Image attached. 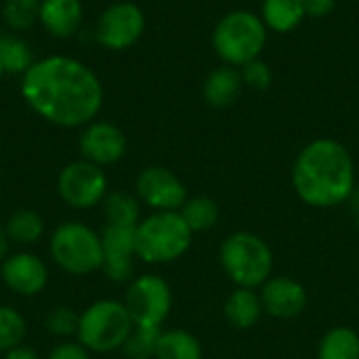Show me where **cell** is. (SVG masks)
<instances>
[{
    "label": "cell",
    "mask_w": 359,
    "mask_h": 359,
    "mask_svg": "<svg viewBox=\"0 0 359 359\" xmlns=\"http://www.w3.org/2000/svg\"><path fill=\"white\" fill-rule=\"evenodd\" d=\"M101 248H103V265L101 271L107 280L116 284H124L133 280L135 273V227L105 225L101 231Z\"/></svg>",
    "instance_id": "12"
},
{
    "label": "cell",
    "mask_w": 359,
    "mask_h": 359,
    "mask_svg": "<svg viewBox=\"0 0 359 359\" xmlns=\"http://www.w3.org/2000/svg\"><path fill=\"white\" fill-rule=\"evenodd\" d=\"M292 187L311 208L341 206L355 189V164L349 149L334 139L307 143L294 160Z\"/></svg>",
    "instance_id": "2"
},
{
    "label": "cell",
    "mask_w": 359,
    "mask_h": 359,
    "mask_svg": "<svg viewBox=\"0 0 359 359\" xmlns=\"http://www.w3.org/2000/svg\"><path fill=\"white\" fill-rule=\"evenodd\" d=\"M219 261L236 288H261L273 276V252L250 231H236L219 248Z\"/></svg>",
    "instance_id": "4"
},
{
    "label": "cell",
    "mask_w": 359,
    "mask_h": 359,
    "mask_svg": "<svg viewBox=\"0 0 359 359\" xmlns=\"http://www.w3.org/2000/svg\"><path fill=\"white\" fill-rule=\"evenodd\" d=\"M135 191L154 212H177L189 198L183 181L164 166H145L137 175Z\"/></svg>",
    "instance_id": "11"
},
{
    "label": "cell",
    "mask_w": 359,
    "mask_h": 359,
    "mask_svg": "<svg viewBox=\"0 0 359 359\" xmlns=\"http://www.w3.org/2000/svg\"><path fill=\"white\" fill-rule=\"evenodd\" d=\"M0 65L4 74H25L34 65V53L29 44L17 34H0Z\"/></svg>",
    "instance_id": "24"
},
{
    "label": "cell",
    "mask_w": 359,
    "mask_h": 359,
    "mask_svg": "<svg viewBox=\"0 0 359 359\" xmlns=\"http://www.w3.org/2000/svg\"><path fill=\"white\" fill-rule=\"evenodd\" d=\"M4 76V69H2V65H0V78Z\"/></svg>",
    "instance_id": "35"
},
{
    "label": "cell",
    "mask_w": 359,
    "mask_h": 359,
    "mask_svg": "<svg viewBox=\"0 0 359 359\" xmlns=\"http://www.w3.org/2000/svg\"><path fill=\"white\" fill-rule=\"evenodd\" d=\"M267 42V27L263 19L252 11L227 13L212 32V46L223 63L244 67L259 59Z\"/></svg>",
    "instance_id": "6"
},
{
    "label": "cell",
    "mask_w": 359,
    "mask_h": 359,
    "mask_svg": "<svg viewBox=\"0 0 359 359\" xmlns=\"http://www.w3.org/2000/svg\"><path fill=\"white\" fill-rule=\"evenodd\" d=\"M21 97L42 120L61 128H80L103 105V86L82 61L65 55L44 57L21 78Z\"/></svg>",
    "instance_id": "1"
},
{
    "label": "cell",
    "mask_w": 359,
    "mask_h": 359,
    "mask_svg": "<svg viewBox=\"0 0 359 359\" xmlns=\"http://www.w3.org/2000/svg\"><path fill=\"white\" fill-rule=\"evenodd\" d=\"M126 135L111 122H90L82 128L78 147L82 160L97 166H109L124 158L126 154Z\"/></svg>",
    "instance_id": "14"
},
{
    "label": "cell",
    "mask_w": 359,
    "mask_h": 359,
    "mask_svg": "<svg viewBox=\"0 0 359 359\" xmlns=\"http://www.w3.org/2000/svg\"><path fill=\"white\" fill-rule=\"evenodd\" d=\"M358 227H359V217H358Z\"/></svg>",
    "instance_id": "36"
},
{
    "label": "cell",
    "mask_w": 359,
    "mask_h": 359,
    "mask_svg": "<svg viewBox=\"0 0 359 359\" xmlns=\"http://www.w3.org/2000/svg\"><path fill=\"white\" fill-rule=\"evenodd\" d=\"M179 215L183 217V221L191 229V233H202L217 225L219 206L208 196H194V198H187V202L181 206Z\"/></svg>",
    "instance_id": "25"
},
{
    "label": "cell",
    "mask_w": 359,
    "mask_h": 359,
    "mask_svg": "<svg viewBox=\"0 0 359 359\" xmlns=\"http://www.w3.org/2000/svg\"><path fill=\"white\" fill-rule=\"evenodd\" d=\"M2 359H40L38 351H34L32 347H25V345H19L6 353H2Z\"/></svg>",
    "instance_id": "33"
},
{
    "label": "cell",
    "mask_w": 359,
    "mask_h": 359,
    "mask_svg": "<svg viewBox=\"0 0 359 359\" xmlns=\"http://www.w3.org/2000/svg\"><path fill=\"white\" fill-rule=\"evenodd\" d=\"M0 278L17 297H36L48 284V267L38 255L21 250L4 259L0 265Z\"/></svg>",
    "instance_id": "13"
},
{
    "label": "cell",
    "mask_w": 359,
    "mask_h": 359,
    "mask_svg": "<svg viewBox=\"0 0 359 359\" xmlns=\"http://www.w3.org/2000/svg\"><path fill=\"white\" fill-rule=\"evenodd\" d=\"M133 328L135 324L122 301L101 299L80 313L76 341L90 353H111L122 349Z\"/></svg>",
    "instance_id": "7"
},
{
    "label": "cell",
    "mask_w": 359,
    "mask_h": 359,
    "mask_svg": "<svg viewBox=\"0 0 359 359\" xmlns=\"http://www.w3.org/2000/svg\"><path fill=\"white\" fill-rule=\"evenodd\" d=\"M103 217L107 225H120V227H137L141 221V204L139 198H135L128 191H107L105 200L101 202Z\"/></svg>",
    "instance_id": "20"
},
{
    "label": "cell",
    "mask_w": 359,
    "mask_h": 359,
    "mask_svg": "<svg viewBox=\"0 0 359 359\" xmlns=\"http://www.w3.org/2000/svg\"><path fill=\"white\" fill-rule=\"evenodd\" d=\"M156 359H202V345L198 337L187 330H162L156 347Z\"/></svg>",
    "instance_id": "22"
},
{
    "label": "cell",
    "mask_w": 359,
    "mask_h": 359,
    "mask_svg": "<svg viewBox=\"0 0 359 359\" xmlns=\"http://www.w3.org/2000/svg\"><path fill=\"white\" fill-rule=\"evenodd\" d=\"M145 32V13L135 2H116L107 6L99 21L95 36L101 46L109 50H126L139 42Z\"/></svg>",
    "instance_id": "10"
},
{
    "label": "cell",
    "mask_w": 359,
    "mask_h": 359,
    "mask_svg": "<svg viewBox=\"0 0 359 359\" xmlns=\"http://www.w3.org/2000/svg\"><path fill=\"white\" fill-rule=\"evenodd\" d=\"M160 332H162V328L135 326L120 351L124 353L126 359H156V347H158Z\"/></svg>",
    "instance_id": "27"
},
{
    "label": "cell",
    "mask_w": 359,
    "mask_h": 359,
    "mask_svg": "<svg viewBox=\"0 0 359 359\" xmlns=\"http://www.w3.org/2000/svg\"><path fill=\"white\" fill-rule=\"evenodd\" d=\"M4 231H6V238L13 244L32 246V244H38L44 238L46 227H44V219L40 217V212H36L32 208H19L6 219Z\"/></svg>",
    "instance_id": "19"
},
{
    "label": "cell",
    "mask_w": 359,
    "mask_h": 359,
    "mask_svg": "<svg viewBox=\"0 0 359 359\" xmlns=\"http://www.w3.org/2000/svg\"><path fill=\"white\" fill-rule=\"evenodd\" d=\"M242 88H244L242 72L238 67L225 63L206 76L204 86H202V95H204L208 105H212L217 109H225L240 99Z\"/></svg>",
    "instance_id": "17"
},
{
    "label": "cell",
    "mask_w": 359,
    "mask_h": 359,
    "mask_svg": "<svg viewBox=\"0 0 359 359\" xmlns=\"http://www.w3.org/2000/svg\"><path fill=\"white\" fill-rule=\"evenodd\" d=\"M46 359H90V351L78 341H63L50 349Z\"/></svg>",
    "instance_id": "31"
},
{
    "label": "cell",
    "mask_w": 359,
    "mask_h": 359,
    "mask_svg": "<svg viewBox=\"0 0 359 359\" xmlns=\"http://www.w3.org/2000/svg\"><path fill=\"white\" fill-rule=\"evenodd\" d=\"M53 263L69 276H90L103 265L101 233L82 221H65L48 240Z\"/></svg>",
    "instance_id": "5"
},
{
    "label": "cell",
    "mask_w": 359,
    "mask_h": 359,
    "mask_svg": "<svg viewBox=\"0 0 359 359\" xmlns=\"http://www.w3.org/2000/svg\"><path fill=\"white\" fill-rule=\"evenodd\" d=\"M122 303L135 326L162 328L172 309V290L164 278L145 273L128 282Z\"/></svg>",
    "instance_id": "8"
},
{
    "label": "cell",
    "mask_w": 359,
    "mask_h": 359,
    "mask_svg": "<svg viewBox=\"0 0 359 359\" xmlns=\"http://www.w3.org/2000/svg\"><path fill=\"white\" fill-rule=\"evenodd\" d=\"M2 19L11 32H25L40 21V0H4Z\"/></svg>",
    "instance_id": "26"
},
{
    "label": "cell",
    "mask_w": 359,
    "mask_h": 359,
    "mask_svg": "<svg viewBox=\"0 0 359 359\" xmlns=\"http://www.w3.org/2000/svg\"><path fill=\"white\" fill-rule=\"evenodd\" d=\"M194 233L177 212H151L135 227L137 259L147 265L179 261L191 246Z\"/></svg>",
    "instance_id": "3"
},
{
    "label": "cell",
    "mask_w": 359,
    "mask_h": 359,
    "mask_svg": "<svg viewBox=\"0 0 359 359\" xmlns=\"http://www.w3.org/2000/svg\"><path fill=\"white\" fill-rule=\"evenodd\" d=\"M318 359H359V334L347 326L328 330L318 345Z\"/></svg>",
    "instance_id": "23"
},
{
    "label": "cell",
    "mask_w": 359,
    "mask_h": 359,
    "mask_svg": "<svg viewBox=\"0 0 359 359\" xmlns=\"http://www.w3.org/2000/svg\"><path fill=\"white\" fill-rule=\"evenodd\" d=\"M59 198L74 210H90L107 196V177L101 166L76 160L61 168L57 177Z\"/></svg>",
    "instance_id": "9"
},
{
    "label": "cell",
    "mask_w": 359,
    "mask_h": 359,
    "mask_svg": "<svg viewBox=\"0 0 359 359\" xmlns=\"http://www.w3.org/2000/svg\"><path fill=\"white\" fill-rule=\"evenodd\" d=\"M261 19L265 27L278 34H288L301 25L305 19V8L301 0H265Z\"/></svg>",
    "instance_id": "21"
},
{
    "label": "cell",
    "mask_w": 359,
    "mask_h": 359,
    "mask_svg": "<svg viewBox=\"0 0 359 359\" xmlns=\"http://www.w3.org/2000/svg\"><path fill=\"white\" fill-rule=\"evenodd\" d=\"M8 246H11V240L6 238L4 227H0V265H2V263H4V259L11 255V252H8Z\"/></svg>",
    "instance_id": "34"
},
{
    "label": "cell",
    "mask_w": 359,
    "mask_h": 359,
    "mask_svg": "<svg viewBox=\"0 0 359 359\" xmlns=\"http://www.w3.org/2000/svg\"><path fill=\"white\" fill-rule=\"evenodd\" d=\"M240 72H242L244 86H248L252 90H267L273 82V72H271L269 63H265L261 57L246 63Z\"/></svg>",
    "instance_id": "30"
},
{
    "label": "cell",
    "mask_w": 359,
    "mask_h": 359,
    "mask_svg": "<svg viewBox=\"0 0 359 359\" xmlns=\"http://www.w3.org/2000/svg\"><path fill=\"white\" fill-rule=\"evenodd\" d=\"M223 313H225V320L236 330H250L252 326H257V322L265 313L261 294L252 288H236L227 297Z\"/></svg>",
    "instance_id": "18"
},
{
    "label": "cell",
    "mask_w": 359,
    "mask_h": 359,
    "mask_svg": "<svg viewBox=\"0 0 359 359\" xmlns=\"http://www.w3.org/2000/svg\"><path fill=\"white\" fill-rule=\"evenodd\" d=\"M40 23L55 38H69L82 25V0H40Z\"/></svg>",
    "instance_id": "16"
},
{
    "label": "cell",
    "mask_w": 359,
    "mask_h": 359,
    "mask_svg": "<svg viewBox=\"0 0 359 359\" xmlns=\"http://www.w3.org/2000/svg\"><path fill=\"white\" fill-rule=\"evenodd\" d=\"M78 322H80V313L74 311L67 305H57L48 311L46 320H44V328L59 339H69L76 337L78 332Z\"/></svg>",
    "instance_id": "29"
},
{
    "label": "cell",
    "mask_w": 359,
    "mask_h": 359,
    "mask_svg": "<svg viewBox=\"0 0 359 359\" xmlns=\"http://www.w3.org/2000/svg\"><path fill=\"white\" fill-rule=\"evenodd\" d=\"M301 2L305 8V17H313V19H322L330 15L337 4V0H301Z\"/></svg>",
    "instance_id": "32"
},
{
    "label": "cell",
    "mask_w": 359,
    "mask_h": 359,
    "mask_svg": "<svg viewBox=\"0 0 359 359\" xmlns=\"http://www.w3.org/2000/svg\"><path fill=\"white\" fill-rule=\"evenodd\" d=\"M25 334H27V324L23 316L8 305H0V353L19 347Z\"/></svg>",
    "instance_id": "28"
},
{
    "label": "cell",
    "mask_w": 359,
    "mask_h": 359,
    "mask_svg": "<svg viewBox=\"0 0 359 359\" xmlns=\"http://www.w3.org/2000/svg\"><path fill=\"white\" fill-rule=\"evenodd\" d=\"M259 294H261L263 311L276 320L299 318L309 301L305 286L288 276H271L261 286Z\"/></svg>",
    "instance_id": "15"
}]
</instances>
